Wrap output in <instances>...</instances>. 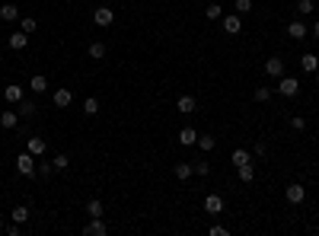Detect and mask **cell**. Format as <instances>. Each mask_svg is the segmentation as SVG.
<instances>
[{"label":"cell","mask_w":319,"mask_h":236,"mask_svg":"<svg viewBox=\"0 0 319 236\" xmlns=\"http://www.w3.org/2000/svg\"><path fill=\"white\" fill-rule=\"evenodd\" d=\"M274 93L284 96V99H294L300 93V80L297 77H278V86H274Z\"/></svg>","instance_id":"cell-1"},{"label":"cell","mask_w":319,"mask_h":236,"mask_svg":"<svg viewBox=\"0 0 319 236\" xmlns=\"http://www.w3.org/2000/svg\"><path fill=\"white\" fill-rule=\"evenodd\" d=\"M36 169H39V163H36V156H32L29 150H26V153H20V156H16V172H20V176H36Z\"/></svg>","instance_id":"cell-2"},{"label":"cell","mask_w":319,"mask_h":236,"mask_svg":"<svg viewBox=\"0 0 319 236\" xmlns=\"http://www.w3.org/2000/svg\"><path fill=\"white\" fill-rule=\"evenodd\" d=\"M220 26H223L227 36H239V32H243V16H239V13H227V16H220Z\"/></svg>","instance_id":"cell-3"},{"label":"cell","mask_w":319,"mask_h":236,"mask_svg":"<svg viewBox=\"0 0 319 236\" xmlns=\"http://www.w3.org/2000/svg\"><path fill=\"white\" fill-rule=\"evenodd\" d=\"M93 23L106 29V26L115 23V10H109V7H96V10H93Z\"/></svg>","instance_id":"cell-4"},{"label":"cell","mask_w":319,"mask_h":236,"mask_svg":"<svg viewBox=\"0 0 319 236\" xmlns=\"http://www.w3.org/2000/svg\"><path fill=\"white\" fill-rule=\"evenodd\" d=\"M106 233H109V226L102 217H90V223L83 226V236H106Z\"/></svg>","instance_id":"cell-5"},{"label":"cell","mask_w":319,"mask_h":236,"mask_svg":"<svg viewBox=\"0 0 319 236\" xmlns=\"http://www.w3.org/2000/svg\"><path fill=\"white\" fill-rule=\"evenodd\" d=\"M287 36L294 39V42H303V39H309V26L294 20V23H287Z\"/></svg>","instance_id":"cell-6"},{"label":"cell","mask_w":319,"mask_h":236,"mask_svg":"<svg viewBox=\"0 0 319 236\" xmlns=\"http://www.w3.org/2000/svg\"><path fill=\"white\" fill-rule=\"evenodd\" d=\"M51 102H55V109H67V106L74 102V93L67 90V86H58L55 96H51Z\"/></svg>","instance_id":"cell-7"},{"label":"cell","mask_w":319,"mask_h":236,"mask_svg":"<svg viewBox=\"0 0 319 236\" xmlns=\"http://www.w3.org/2000/svg\"><path fill=\"white\" fill-rule=\"evenodd\" d=\"M26 150H29V153L39 160V156H45V150H48V141H45V137H29V141H26Z\"/></svg>","instance_id":"cell-8"},{"label":"cell","mask_w":319,"mask_h":236,"mask_svg":"<svg viewBox=\"0 0 319 236\" xmlns=\"http://www.w3.org/2000/svg\"><path fill=\"white\" fill-rule=\"evenodd\" d=\"M284 195H287V204H300V201L306 198V188L300 185V182H290V185H287V191H284Z\"/></svg>","instance_id":"cell-9"},{"label":"cell","mask_w":319,"mask_h":236,"mask_svg":"<svg viewBox=\"0 0 319 236\" xmlns=\"http://www.w3.org/2000/svg\"><path fill=\"white\" fill-rule=\"evenodd\" d=\"M265 74L274 77V80H278V77H284V58H278V55L268 58V61H265Z\"/></svg>","instance_id":"cell-10"},{"label":"cell","mask_w":319,"mask_h":236,"mask_svg":"<svg viewBox=\"0 0 319 236\" xmlns=\"http://www.w3.org/2000/svg\"><path fill=\"white\" fill-rule=\"evenodd\" d=\"M7 45H10L13 51H23L26 45H29V32L20 29V32H13V36H7Z\"/></svg>","instance_id":"cell-11"},{"label":"cell","mask_w":319,"mask_h":236,"mask_svg":"<svg viewBox=\"0 0 319 236\" xmlns=\"http://www.w3.org/2000/svg\"><path fill=\"white\" fill-rule=\"evenodd\" d=\"M300 71H303V74H316V71H319V55L306 51V55L300 58Z\"/></svg>","instance_id":"cell-12"},{"label":"cell","mask_w":319,"mask_h":236,"mask_svg":"<svg viewBox=\"0 0 319 236\" xmlns=\"http://www.w3.org/2000/svg\"><path fill=\"white\" fill-rule=\"evenodd\" d=\"M4 99L10 102V106H16V102H20V99H26L23 86H16V83H10V86H4Z\"/></svg>","instance_id":"cell-13"},{"label":"cell","mask_w":319,"mask_h":236,"mask_svg":"<svg viewBox=\"0 0 319 236\" xmlns=\"http://www.w3.org/2000/svg\"><path fill=\"white\" fill-rule=\"evenodd\" d=\"M179 144H182V147H195L198 144V131L192 125H185L182 131H179Z\"/></svg>","instance_id":"cell-14"},{"label":"cell","mask_w":319,"mask_h":236,"mask_svg":"<svg viewBox=\"0 0 319 236\" xmlns=\"http://www.w3.org/2000/svg\"><path fill=\"white\" fill-rule=\"evenodd\" d=\"M195 106H198V102H195V96H188V93L176 99V109L182 112V115H192V112H195Z\"/></svg>","instance_id":"cell-15"},{"label":"cell","mask_w":319,"mask_h":236,"mask_svg":"<svg viewBox=\"0 0 319 236\" xmlns=\"http://www.w3.org/2000/svg\"><path fill=\"white\" fill-rule=\"evenodd\" d=\"M16 112H20V118H32L39 112V106L32 99H20V102H16Z\"/></svg>","instance_id":"cell-16"},{"label":"cell","mask_w":319,"mask_h":236,"mask_svg":"<svg viewBox=\"0 0 319 236\" xmlns=\"http://www.w3.org/2000/svg\"><path fill=\"white\" fill-rule=\"evenodd\" d=\"M16 125H20V112H0V128H7V131H13Z\"/></svg>","instance_id":"cell-17"},{"label":"cell","mask_w":319,"mask_h":236,"mask_svg":"<svg viewBox=\"0 0 319 236\" xmlns=\"http://www.w3.org/2000/svg\"><path fill=\"white\" fill-rule=\"evenodd\" d=\"M0 20H4V23H16V20H20V7H16V4H4V7H0Z\"/></svg>","instance_id":"cell-18"},{"label":"cell","mask_w":319,"mask_h":236,"mask_svg":"<svg viewBox=\"0 0 319 236\" xmlns=\"http://www.w3.org/2000/svg\"><path fill=\"white\" fill-rule=\"evenodd\" d=\"M204 211H208V214H220L223 211V198L220 195H208V198H204Z\"/></svg>","instance_id":"cell-19"},{"label":"cell","mask_w":319,"mask_h":236,"mask_svg":"<svg viewBox=\"0 0 319 236\" xmlns=\"http://www.w3.org/2000/svg\"><path fill=\"white\" fill-rule=\"evenodd\" d=\"M106 214V204H102L99 198H90L86 201V217H102Z\"/></svg>","instance_id":"cell-20"},{"label":"cell","mask_w":319,"mask_h":236,"mask_svg":"<svg viewBox=\"0 0 319 236\" xmlns=\"http://www.w3.org/2000/svg\"><path fill=\"white\" fill-rule=\"evenodd\" d=\"M172 172H176V179L188 182V179L195 176V166H192V163H176V169H172Z\"/></svg>","instance_id":"cell-21"},{"label":"cell","mask_w":319,"mask_h":236,"mask_svg":"<svg viewBox=\"0 0 319 236\" xmlns=\"http://www.w3.org/2000/svg\"><path fill=\"white\" fill-rule=\"evenodd\" d=\"M86 55H90L93 61H102V58H106V55H109V48H106V42H93V45H90V51H86Z\"/></svg>","instance_id":"cell-22"},{"label":"cell","mask_w":319,"mask_h":236,"mask_svg":"<svg viewBox=\"0 0 319 236\" xmlns=\"http://www.w3.org/2000/svg\"><path fill=\"white\" fill-rule=\"evenodd\" d=\"M236 176H239V182H252V179H255V166H252V163L236 166Z\"/></svg>","instance_id":"cell-23"},{"label":"cell","mask_w":319,"mask_h":236,"mask_svg":"<svg viewBox=\"0 0 319 236\" xmlns=\"http://www.w3.org/2000/svg\"><path fill=\"white\" fill-rule=\"evenodd\" d=\"M230 163H233V166H243V163H252V156H249V150H243V147H236V150L230 153Z\"/></svg>","instance_id":"cell-24"},{"label":"cell","mask_w":319,"mask_h":236,"mask_svg":"<svg viewBox=\"0 0 319 236\" xmlns=\"http://www.w3.org/2000/svg\"><path fill=\"white\" fill-rule=\"evenodd\" d=\"M10 217H13L16 223H26V220H29V217H32V211H29V207H26V204H16L13 211H10Z\"/></svg>","instance_id":"cell-25"},{"label":"cell","mask_w":319,"mask_h":236,"mask_svg":"<svg viewBox=\"0 0 319 236\" xmlns=\"http://www.w3.org/2000/svg\"><path fill=\"white\" fill-rule=\"evenodd\" d=\"M83 115H86V118L99 115V99H96V96H90V99H83Z\"/></svg>","instance_id":"cell-26"},{"label":"cell","mask_w":319,"mask_h":236,"mask_svg":"<svg viewBox=\"0 0 319 236\" xmlns=\"http://www.w3.org/2000/svg\"><path fill=\"white\" fill-rule=\"evenodd\" d=\"M20 29H23V32H29V36H32V32L39 29V20H36V16H20Z\"/></svg>","instance_id":"cell-27"},{"label":"cell","mask_w":319,"mask_h":236,"mask_svg":"<svg viewBox=\"0 0 319 236\" xmlns=\"http://www.w3.org/2000/svg\"><path fill=\"white\" fill-rule=\"evenodd\" d=\"M271 96H274V90H271V86H255V93H252V99H255V102H268V99H271Z\"/></svg>","instance_id":"cell-28"},{"label":"cell","mask_w":319,"mask_h":236,"mask_svg":"<svg viewBox=\"0 0 319 236\" xmlns=\"http://www.w3.org/2000/svg\"><path fill=\"white\" fill-rule=\"evenodd\" d=\"M198 147H201V150H204V153H211V150H214V147H217V141H214V137H211V134H198Z\"/></svg>","instance_id":"cell-29"},{"label":"cell","mask_w":319,"mask_h":236,"mask_svg":"<svg viewBox=\"0 0 319 236\" xmlns=\"http://www.w3.org/2000/svg\"><path fill=\"white\" fill-rule=\"evenodd\" d=\"M51 166H55V172H64L67 166H71V156H67V153H58L55 160H51Z\"/></svg>","instance_id":"cell-30"},{"label":"cell","mask_w":319,"mask_h":236,"mask_svg":"<svg viewBox=\"0 0 319 236\" xmlns=\"http://www.w3.org/2000/svg\"><path fill=\"white\" fill-rule=\"evenodd\" d=\"M29 86H32V93L39 96V93H45V90H48V80H45L42 74H36V77H32V83H29Z\"/></svg>","instance_id":"cell-31"},{"label":"cell","mask_w":319,"mask_h":236,"mask_svg":"<svg viewBox=\"0 0 319 236\" xmlns=\"http://www.w3.org/2000/svg\"><path fill=\"white\" fill-rule=\"evenodd\" d=\"M204 16H208L211 23H214V20H220V16H223V7H220V4H208V10H204Z\"/></svg>","instance_id":"cell-32"},{"label":"cell","mask_w":319,"mask_h":236,"mask_svg":"<svg viewBox=\"0 0 319 236\" xmlns=\"http://www.w3.org/2000/svg\"><path fill=\"white\" fill-rule=\"evenodd\" d=\"M313 10H316L313 0H297V13H300V16H309Z\"/></svg>","instance_id":"cell-33"},{"label":"cell","mask_w":319,"mask_h":236,"mask_svg":"<svg viewBox=\"0 0 319 236\" xmlns=\"http://www.w3.org/2000/svg\"><path fill=\"white\" fill-rule=\"evenodd\" d=\"M233 13H239V16L252 13V0H236V4H233Z\"/></svg>","instance_id":"cell-34"},{"label":"cell","mask_w":319,"mask_h":236,"mask_svg":"<svg viewBox=\"0 0 319 236\" xmlns=\"http://www.w3.org/2000/svg\"><path fill=\"white\" fill-rule=\"evenodd\" d=\"M192 166H195V172H198V176H211V163H208V160H195Z\"/></svg>","instance_id":"cell-35"},{"label":"cell","mask_w":319,"mask_h":236,"mask_svg":"<svg viewBox=\"0 0 319 236\" xmlns=\"http://www.w3.org/2000/svg\"><path fill=\"white\" fill-rule=\"evenodd\" d=\"M51 172H55V166L51 163H39V169H36V176H42V179H48Z\"/></svg>","instance_id":"cell-36"},{"label":"cell","mask_w":319,"mask_h":236,"mask_svg":"<svg viewBox=\"0 0 319 236\" xmlns=\"http://www.w3.org/2000/svg\"><path fill=\"white\" fill-rule=\"evenodd\" d=\"M290 128H294V131H306V118L303 115H294V118H290Z\"/></svg>","instance_id":"cell-37"},{"label":"cell","mask_w":319,"mask_h":236,"mask_svg":"<svg viewBox=\"0 0 319 236\" xmlns=\"http://www.w3.org/2000/svg\"><path fill=\"white\" fill-rule=\"evenodd\" d=\"M211 236H230V230L220 226V223H211Z\"/></svg>","instance_id":"cell-38"},{"label":"cell","mask_w":319,"mask_h":236,"mask_svg":"<svg viewBox=\"0 0 319 236\" xmlns=\"http://www.w3.org/2000/svg\"><path fill=\"white\" fill-rule=\"evenodd\" d=\"M252 150H255L258 156H265V153H268V144H265V141H255V147H252Z\"/></svg>","instance_id":"cell-39"},{"label":"cell","mask_w":319,"mask_h":236,"mask_svg":"<svg viewBox=\"0 0 319 236\" xmlns=\"http://www.w3.org/2000/svg\"><path fill=\"white\" fill-rule=\"evenodd\" d=\"M20 226H23V223H16V220H13L10 226H7V233H10V236H20V233H23V230H20Z\"/></svg>","instance_id":"cell-40"},{"label":"cell","mask_w":319,"mask_h":236,"mask_svg":"<svg viewBox=\"0 0 319 236\" xmlns=\"http://www.w3.org/2000/svg\"><path fill=\"white\" fill-rule=\"evenodd\" d=\"M309 36H313V39H316V42H319V20H316V23H313V29H309Z\"/></svg>","instance_id":"cell-41"},{"label":"cell","mask_w":319,"mask_h":236,"mask_svg":"<svg viewBox=\"0 0 319 236\" xmlns=\"http://www.w3.org/2000/svg\"><path fill=\"white\" fill-rule=\"evenodd\" d=\"M4 226H7V223H4V217H0V233H4Z\"/></svg>","instance_id":"cell-42"},{"label":"cell","mask_w":319,"mask_h":236,"mask_svg":"<svg viewBox=\"0 0 319 236\" xmlns=\"http://www.w3.org/2000/svg\"><path fill=\"white\" fill-rule=\"evenodd\" d=\"M316 86H319V71H316Z\"/></svg>","instance_id":"cell-43"}]
</instances>
